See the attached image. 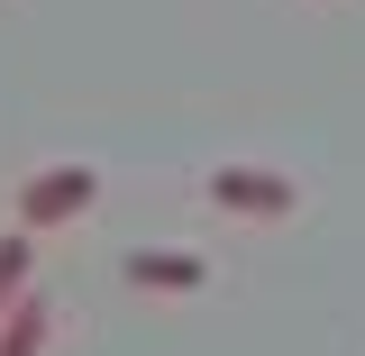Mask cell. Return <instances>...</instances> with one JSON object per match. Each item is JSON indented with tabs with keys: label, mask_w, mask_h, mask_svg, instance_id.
<instances>
[{
	"label": "cell",
	"mask_w": 365,
	"mask_h": 356,
	"mask_svg": "<svg viewBox=\"0 0 365 356\" xmlns=\"http://www.w3.org/2000/svg\"><path fill=\"white\" fill-rule=\"evenodd\" d=\"M91 201H101V174L91 165H37V174L19 183V201H9V228H64V220H83Z\"/></svg>",
	"instance_id": "6da1fadb"
},
{
	"label": "cell",
	"mask_w": 365,
	"mask_h": 356,
	"mask_svg": "<svg viewBox=\"0 0 365 356\" xmlns=\"http://www.w3.org/2000/svg\"><path fill=\"white\" fill-rule=\"evenodd\" d=\"M210 210L283 220V210H302V192H292V174H274V165H220V174H210Z\"/></svg>",
	"instance_id": "7a4b0ae2"
},
{
	"label": "cell",
	"mask_w": 365,
	"mask_h": 356,
	"mask_svg": "<svg viewBox=\"0 0 365 356\" xmlns=\"http://www.w3.org/2000/svg\"><path fill=\"white\" fill-rule=\"evenodd\" d=\"M119 274H128L137 293H201V283H210V265H201L192 247H128Z\"/></svg>",
	"instance_id": "3957f363"
},
{
	"label": "cell",
	"mask_w": 365,
	"mask_h": 356,
	"mask_svg": "<svg viewBox=\"0 0 365 356\" xmlns=\"http://www.w3.org/2000/svg\"><path fill=\"white\" fill-rule=\"evenodd\" d=\"M0 356H46V302H37V293L9 302V320H0Z\"/></svg>",
	"instance_id": "277c9868"
},
{
	"label": "cell",
	"mask_w": 365,
	"mask_h": 356,
	"mask_svg": "<svg viewBox=\"0 0 365 356\" xmlns=\"http://www.w3.org/2000/svg\"><path fill=\"white\" fill-rule=\"evenodd\" d=\"M28 265H37V238H28V228H0V320L28 293Z\"/></svg>",
	"instance_id": "5b68a950"
}]
</instances>
